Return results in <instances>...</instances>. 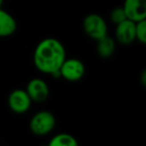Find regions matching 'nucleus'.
Listing matches in <instances>:
<instances>
[{"instance_id": "obj_8", "label": "nucleus", "mask_w": 146, "mask_h": 146, "mask_svg": "<svg viewBox=\"0 0 146 146\" xmlns=\"http://www.w3.org/2000/svg\"><path fill=\"white\" fill-rule=\"evenodd\" d=\"M135 23L130 19H125L116 26L115 36L118 42L129 45L135 40Z\"/></svg>"}, {"instance_id": "obj_2", "label": "nucleus", "mask_w": 146, "mask_h": 146, "mask_svg": "<svg viewBox=\"0 0 146 146\" xmlns=\"http://www.w3.org/2000/svg\"><path fill=\"white\" fill-rule=\"evenodd\" d=\"M56 120L51 112L42 110L32 116L29 123V128L31 132L35 135L43 136L50 133L55 127Z\"/></svg>"}, {"instance_id": "obj_9", "label": "nucleus", "mask_w": 146, "mask_h": 146, "mask_svg": "<svg viewBox=\"0 0 146 146\" xmlns=\"http://www.w3.org/2000/svg\"><path fill=\"white\" fill-rule=\"evenodd\" d=\"M17 23L14 17L0 8V37L11 36L16 31Z\"/></svg>"}, {"instance_id": "obj_14", "label": "nucleus", "mask_w": 146, "mask_h": 146, "mask_svg": "<svg viewBox=\"0 0 146 146\" xmlns=\"http://www.w3.org/2000/svg\"><path fill=\"white\" fill-rule=\"evenodd\" d=\"M145 82H146V72L144 71V72L142 73V84L145 85Z\"/></svg>"}, {"instance_id": "obj_1", "label": "nucleus", "mask_w": 146, "mask_h": 146, "mask_svg": "<svg viewBox=\"0 0 146 146\" xmlns=\"http://www.w3.org/2000/svg\"><path fill=\"white\" fill-rule=\"evenodd\" d=\"M65 58L66 52L62 43L55 38H45L35 48L33 61L40 72L51 75L59 71Z\"/></svg>"}, {"instance_id": "obj_6", "label": "nucleus", "mask_w": 146, "mask_h": 146, "mask_svg": "<svg viewBox=\"0 0 146 146\" xmlns=\"http://www.w3.org/2000/svg\"><path fill=\"white\" fill-rule=\"evenodd\" d=\"M26 92L34 102H43L49 96L48 84L41 78H33L28 82Z\"/></svg>"}, {"instance_id": "obj_13", "label": "nucleus", "mask_w": 146, "mask_h": 146, "mask_svg": "<svg viewBox=\"0 0 146 146\" xmlns=\"http://www.w3.org/2000/svg\"><path fill=\"white\" fill-rule=\"evenodd\" d=\"M110 19L115 24H118V23L127 19V16H126L123 7H116V8H114L111 11V13H110Z\"/></svg>"}, {"instance_id": "obj_7", "label": "nucleus", "mask_w": 146, "mask_h": 146, "mask_svg": "<svg viewBox=\"0 0 146 146\" xmlns=\"http://www.w3.org/2000/svg\"><path fill=\"white\" fill-rule=\"evenodd\" d=\"M122 7L127 19L134 22L146 19V0H125Z\"/></svg>"}, {"instance_id": "obj_15", "label": "nucleus", "mask_w": 146, "mask_h": 146, "mask_svg": "<svg viewBox=\"0 0 146 146\" xmlns=\"http://www.w3.org/2000/svg\"><path fill=\"white\" fill-rule=\"evenodd\" d=\"M2 3H3V0H0V8L2 6Z\"/></svg>"}, {"instance_id": "obj_11", "label": "nucleus", "mask_w": 146, "mask_h": 146, "mask_svg": "<svg viewBox=\"0 0 146 146\" xmlns=\"http://www.w3.org/2000/svg\"><path fill=\"white\" fill-rule=\"evenodd\" d=\"M50 146H77L78 142L74 136L68 133H59L49 141Z\"/></svg>"}, {"instance_id": "obj_10", "label": "nucleus", "mask_w": 146, "mask_h": 146, "mask_svg": "<svg viewBox=\"0 0 146 146\" xmlns=\"http://www.w3.org/2000/svg\"><path fill=\"white\" fill-rule=\"evenodd\" d=\"M96 49L99 56H101L102 58H109L115 51V42L113 38L105 35L97 40Z\"/></svg>"}, {"instance_id": "obj_12", "label": "nucleus", "mask_w": 146, "mask_h": 146, "mask_svg": "<svg viewBox=\"0 0 146 146\" xmlns=\"http://www.w3.org/2000/svg\"><path fill=\"white\" fill-rule=\"evenodd\" d=\"M135 39L140 43H146V20H141L135 23Z\"/></svg>"}, {"instance_id": "obj_5", "label": "nucleus", "mask_w": 146, "mask_h": 146, "mask_svg": "<svg viewBox=\"0 0 146 146\" xmlns=\"http://www.w3.org/2000/svg\"><path fill=\"white\" fill-rule=\"evenodd\" d=\"M32 100L24 89H15L9 94L7 103L14 113L22 114L29 110Z\"/></svg>"}, {"instance_id": "obj_4", "label": "nucleus", "mask_w": 146, "mask_h": 146, "mask_svg": "<svg viewBox=\"0 0 146 146\" xmlns=\"http://www.w3.org/2000/svg\"><path fill=\"white\" fill-rule=\"evenodd\" d=\"M84 73H85V66L83 62L77 58H65L59 68L60 77L71 82L80 80L84 76Z\"/></svg>"}, {"instance_id": "obj_3", "label": "nucleus", "mask_w": 146, "mask_h": 146, "mask_svg": "<svg viewBox=\"0 0 146 146\" xmlns=\"http://www.w3.org/2000/svg\"><path fill=\"white\" fill-rule=\"evenodd\" d=\"M83 29L87 36L98 40L101 37L107 35V24L102 16L95 13L88 14L83 20Z\"/></svg>"}]
</instances>
